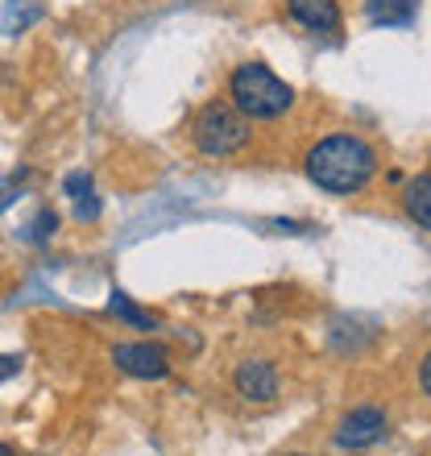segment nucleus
Listing matches in <instances>:
<instances>
[{"label":"nucleus","mask_w":431,"mask_h":456,"mask_svg":"<svg viewBox=\"0 0 431 456\" xmlns=\"http://www.w3.org/2000/svg\"><path fill=\"white\" fill-rule=\"evenodd\" d=\"M307 179L328 195H357L378 170V154L357 133H332L307 150Z\"/></svg>","instance_id":"f257e3e1"},{"label":"nucleus","mask_w":431,"mask_h":456,"mask_svg":"<svg viewBox=\"0 0 431 456\" xmlns=\"http://www.w3.org/2000/svg\"><path fill=\"white\" fill-rule=\"evenodd\" d=\"M228 100L249 120H278L295 104V87L282 84L265 62H240L237 71L228 75Z\"/></svg>","instance_id":"f03ea898"},{"label":"nucleus","mask_w":431,"mask_h":456,"mask_svg":"<svg viewBox=\"0 0 431 456\" xmlns=\"http://www.w3.org/2000/svg\"><path fill=\"white\" fill-rule=\"evenodd\" d=\"M249 117L228 104V100H212L195 112L191 120V142L204 158H232L249 145Z\"/></svg>","instance_id":"7ed1b4c3"},{"label":"nucleus","mask_w":431,"mask_h":456,"mask_svg":"<svg viewBox=\"0 0 431 456\" xmlns=\"http://www.w3.org/2000/svg\"><path fill=\"white\" fill-rule=\"evenodd\" d=\"M112 365L129 378H142V382H162L170 373V353L162 345H150V340H137V345H117L112 348Z\"/></svg>","instance_id":"20e7f679"},{"label":"nucleus","mask_w":431,"mask_h":456,"mask_svg":"<svg viewBox=\"0 0 431 456\" xmlns=\"http://www.w3.org/2000/svg\"><path fill=\"white\" fill-rule=\"evenodd\" d=\"M386 436V415L378 407H353L345 419L336 423V448H348V452H357V448H370L378 444Z\"/></svg>","instance_id":"39448f33"},{"label":"nucleus","mask_w":431,"mask_h":456,"mask_svg":"<svg viewBox=\"0 0 431 456\" xmlns=\"http://www.w3.org/2000/svg\"><path fill=\"white\" fill-rule=\"evenodd\" d=\"M232 386L245 403H270V398H278V370L270 361H240L232 373Z\"/></svg>","instance_id":"423d86ee"},{"label":"nucleus","mask_w":431,"mask_h":456,"mask_svg":"<svg viewBox=\"0 0 431 456\" xmlns=\"http://www.w3.org/2000/svg\"><path fill=\"white\" fill-rule=\"evenodd\" d=\"M290 21H299L312 34H336L340 29V4L336 0H287Z\"/></svg>","instance_id":"0eeeda50"},{"label":"nucleus","mask_w":431,"mask_h":456,"mask_svg":"<svg viewBox=\"0 0 431 456\" xmlns=\"http://www.w3.org/2000/svg\"><path fill=\"white\" fill-rule=\"evenodd\" d=\"M419 12V0H365V17L382 29H407Z\"/></svg>","instance_id":"6e6552de"},{"label":"nucleus","mask_w":431,"mask_h":456,"mask_svg":"<svg viewBox=\"0 0 431 456\" xmlns=\"http://www.w3.org/2000/svg\"><path fill=\"white\" fill-rule=\"evenodd\" d=\"M403 208H407V216L419 228H431V170H423V175H415V179L407 183Z\"/></svg>","instance_id":"1a4fd4ad"},{"label":"nucleus","mask_w":431,"mask_h":456,"mask_svg":"<svg viewBox=\"0 0 431 456\" xmlns=\"http://www.w3.org/2000/svg\"><path fill=\"white\" fill-rule=\"evenodd\" d=\"M34 21H42V4H34V0H9L0 9V34H21Z\"/></svg>","instance_id":"9d476101"},{"label":"nucleus","mask_w":431,"mask_h":456,"mask_svg":"<svg viewBox=\"0 0 431 456\" xmlns=\"http://www.w3.org/2000/svg\"><path fill=\"white\" fill-rule=\"evenodd\" d=\"M108 312H112V315H120V320H129L133 328H145V332L154 328V315H150V312H142V307H133V303H129V295H125V290H112V295H108Z\"/></svg>","instance_id":"9b49d317"},{"label":"nucleus","mask_w":431,"mask_h":456,"mask_svg":"<svg viewBox=\"0 0 431 456\" xmlns=\"http://www.w3.org/2000/svg\"><path fill=\"white\" fill-rule=\"evenodd\" d=\"M54 228H59V216H54L50 208H42V212H37V216L25 224V240H34V245H46Z\"/></svg>","instance_id":"f8f14e48"},{"label":"nucleus","mask_w":431,"mask_h":456,"mask_svg":"<svg viewBox=\"0 0 431 456\" xmlns=\"http://www.w3.org/2000/svg\"><path fill=\"white\" fill-rule=\"evenodd\" d=\"M25 175H29V170H12L9 179L0 183V212H9L12 208V200H17V195H21V183H25Z\"/></svg>","instance_id":"ddd939ff"},{"label":"nucleus","mask_w":431,"mask_h":456,"mask_svg":"<svg viewBox=\"0 0 431 456\" xmlns=\"http://www.w3.org/2000/svg\"><path fill=\"white\" fill-rule=\"evenodd\" d=\"M75 216L84 220V224H96V220H100V195L96 191L79 195V200H75Z\"/></svg>","instance_id":"4468645a"},{"label":"nucleus","mask_w":431,"mask_h":456,"mask_svg":"<svg viewBox=\"0 0 431 456\" xmlns=\"http://www.w3.org/2000/svg\"><path fill=\"white\" fill-rule=\"evenodd\" d=\"M62 191L71 195V200L87 195V191H92V175H87V170H75V175H67V179H62Z\"/></svg>","instance_id":"2eb2a0df"},{"label":"nucleus","mask_w":431,"mask_h":456,"mask_svg":"<svg viewBox=\"0 0 431 456\" xmlns=\"http://www.w3.org/2000/svg\"><path fill=\"white\" fill-rule=\"evenodd\" d=\"M25 361L21 357H0V382H9V378H17L21 373Z\"/></svg>","instance_id":"dca6fc26"},{"label":"nucleus","mask_w":431,"mask_h":456,"mask_svg":"<svg viewBox=\"0 0 431 456\" xmlns=\"http://www.w3.org/2000/svg\"><path fill=\"white\" fill-rule=\"evenodd\" d=\"M419 386H423V395L431 398V348H427V357H423V365H419Z\"/></svg>","instance_id":"f3484780"},{"label":"nucleus","mask_w":431,"mask_h":456,"mask_svg":"<svg viewBox=\"0 0 431 456\" xmlns=\"http://www.w3.org/2000/svg\"><path fill=\"white\" fill-rule=\"evenodd\" d=\"M0 456H12V448H9V444H0Z\"/></svg>","instance_id":"a211bd4d"}]
</instances>
